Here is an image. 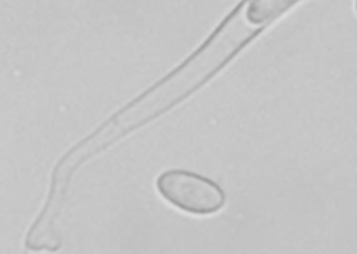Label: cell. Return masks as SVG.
<instances>
[{
  "label": "cell",
  "instance_id": "2",
  "mask_svg": "<svg viewBox=\"0 0 357 254\" xmlns=\"http://www.w3.org/2000/svg\"><path fill=\"white\" fill-rule=\"evenodd\" d=\"M160 196L183 212L210 216L222 210L227 203L225 191L213 180L188 170L162 172L156 180Z\"/></svg>",
  "mask_w": 357,
  "mask_h": 254
},
{
  "label": "cell",
  "instance_id": "1",
  "mask_svg": "<svg viewBox=\"0 0 357 254\" xmlns=\"http://www.w3.org/2000/svg\"><path fill=\"white\" fill-rule=\"evenodd\" d=\"M272 23L244 0L190 58L107 120L121 138L180 104L203 87Z\"/></svg>",
  "mask_w": 357,
  "mask_h": 254
},
{
  "label": "cell",
  "instance_id": "3",
  "mask_svg": "<svg viewBox=\"0 0 357 254\" xmlns=\"http://www.w3.org/2000/svg\"><path fill=\"white\" fill-rule=\"evenodd\" d=\"M355 8H356V13H357V0H356V3H355Z\"/></svg>",
  "mask_w": 357,
  "mask_h": 254
}]
</instances>
